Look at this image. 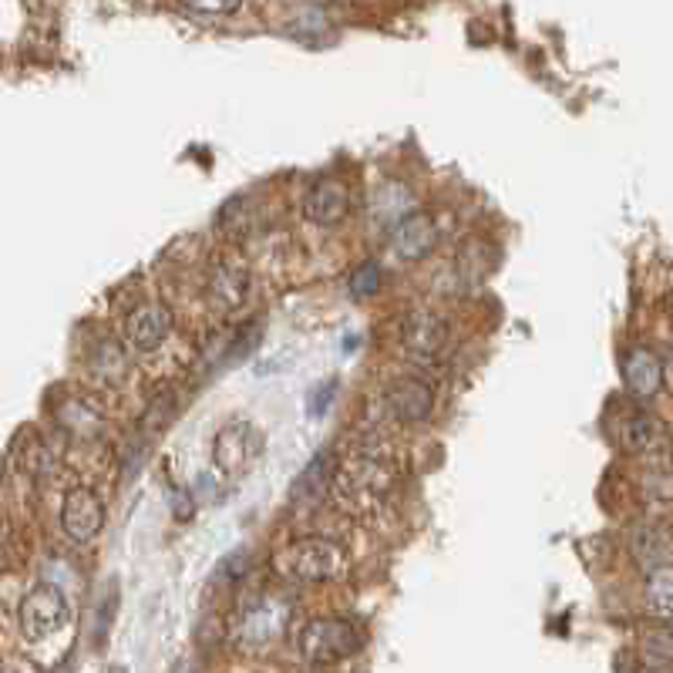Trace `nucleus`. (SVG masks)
Returning a JSON list of instances; mask_svg holds the SVG:
<instances>
[{
    "instance_id": "f257e3e1",
    "label": "nucleus",
    "mask_w": 673,
    "mask_h": 673,
    "mask_svg": "<svg viewBox=\"0 0 673 673\" xmlns=\"http://www.w3.org/2000/svg\"><path fill=\"white\" fill-rule=\"evenodd\" d=\"M273 566L290 583H327V579L344 576L347 560L337 542L311 535V539H296L283 545L273 556Z\"/></svg>"
},
{
    "instance_id": "f03ea898",
    "label": "nucleus",
    "mask_w": 673,
    "mask_h": 673,
    "mask_svg": "<svg viewBox=\"0 0 673 673\" xmlns=\"http://www.w3.org/2000/svg\"><path fill=\"white\" fill-rule=\"evenodd\" d=\"M340 496L354 506H378L391 496L394 488V465L375 448H360L354 452L334 475Z\"/></svg>"
},
{
    "instance_id": "7ed1b4c3",
    "label": "nucleus",
    "mask_w": 673,
    "mask_h": 673,
    "mask_svg": "<svg viewBox=\"0 0 673 673\" xmlns=\"http://www.w3.org/2000/svg\"><path fill=\"white\" fill-rule=\"evenodd\" d=\"M290 599L280 596V593H267L260 599H253L247 609H242V617L236 623V643L247 647V650H263L270 643H276L286 627H290Z\"/></svg>"
},
{
    "instance_id": "20e7f679",
    "label": "nucleus",
    "mask_w": 673,
    "mask_h": 673,
    "mask_svg": "<svg viewBox=\"0 0 673 673\" xmlns=\"http://www.w3.org/2000/svg\"><path fill=\"white\" fill-rule=\"evenodd\" d=\"M263 452V435L250 421H229L216 435L213 445V465L222 478H242Z\"/></svg>"
},
{
    "instance_id": "39448f33",
    "label": "nucleus",
    "mask_w": 673,
    "mask_h": 673,
    "mask_svg": "<svg viewBox=\"0 0 673 673\" xmlns=\"http://www.w3.org/2000/svg\"><path fill=\"white\" fill-rule=\"evenodd\" d=\"M360 650V633L347 620H314L300 633V653L311 663H340Z\"/></svg>"
},
{
    "instance_id": "423d86ee",
    "label": "nucleus",
    "mask_w": 673,
    "mask_h": 673,
    "mask_svg": "<svg viewBox=\"0 0 673 673\" xmlns=\"http://www.w3.org/2000/svg\"><path fill=\"white\" fill-rule=\"evenodd\" d=\"M68 623V599L57 586L44 583L34 586L24 603H21V630L28 640H47L51 633H57L61 627Z\"/></svg>"
},
{
    "instance_id": "0eeeda50",
    "label": "nucleus",
    "mask_w": 673,
    "mask_h": 673,
    "mask_svg": "<svg viewBox=\"0 0 673 673\" xmlns=\"http://www.w3.org/2000/svg\"><path fill=\"white\" fill-rule=\"evenodd\" d=\"M61 525L75 542H91L105 525V506L91 488H75L61 506Z\"/></svg>"
},
{
    "instance_id": "6e6552de",
    "label": "nucleus",
    "mask_w": 673,
    "mask_h": 673,
    "mask_svg": "<svg viewBox=\"0 0 673 673\" xmlns=\"http://www.w3.org/2000/svg\"><path fill=\"white\" fill-rule=\"evenodd\" d=\"M401 340H404V347L417 360H435L445 350V344H448V324L435 311H414L404 321Z\"/></svg>"
},
{
    "instance_id": "1a4fd4ad",
    "label": "nucleus",
    "mask_w": 673,
    "mask_h": 673,
    "mask_svg": "<svg viewBox=\"0 0 673 673\" xmlns=\"http://www.w3.org/2000/svg\"><path fill=\"white\" fill-rule=\"evenodd\" d=\"M172 334V311L162 303H142L126 317V337L135 350H159Z\"/></svg>"
},
{
    "instance_id": "9d476101",
    "label": "nucleus",
    "mask_w": 673,
    "mask_h": 673,
    "mask_svg": "<svg viewBox=\"0 0 673 673\" xmlns=\"http://www.w3.org/2000/svg\"><path fill=\"white\" fill-rule=\"evenodd\" d=\"M391 247L394 253L404 260V263H414V260H424L438 247V226L432 216H421V213H411L404 219H398L394 226V236H391Z\"/></svg>"
},
{
    "instance_id": "9b49d317",
    "label": "nucleus",
    "mask_w": 673,
    "mask_h": 673,
    "mask_svg": "<svg viewBox=\"0 0 673 673\" xmlns=\"http://www.w3.org/2000/svg\"><path fill=\"white\" fill-rule=\"evenodd\" d=\"M209 296L219 311H236L250 296V273L236 260H219L209 276Z\"/></svg>"
},
{
    "instance_id": "f8f14e48",
    "label": "nucleus",
    "mask_w": 673,
    "mask_h": 673,
    "mask_svg": "<svg viewBox=\"0 0 673 673\" xmlns=\"http://www.w3.org/2000/svg\"><path fill=\"white\" fill-rule=\"evenodd\" d=\"M350 209V193L340 178H321L307 196V219L317 226H337Z\"/></svg>"
},
{
    "instance_id": "ddd939ff",
    "label": "nucleus",
    "mask_w": 673,
    "mask_h": 673,
    "mask_svg": "<svg viewBox=\"0 0 673 673\" xmlns=\"http://www.w3.org/2000/svg\"><path fill=\"white\" fill-rule=\"evenodd\" d=\"M432 408H435L432 391H427V384H421L414 378H404V381L391 384V391H388V411L398 421H408V424L424 421L427 414H432Z\"/></svg>"
},
{
    "instance_id": "4468645a",
    "label": "nucleus",
    "mask_w": 673,
    "mask_h": 673,
    "mask_svg": "<svg viewBox=\"0 0 673 673\" xmlns=\"http://www.w3.org/2000/svg\"><path fill=\"white\" fill-rule=\"evenodd\" d=\"M623 378L637 398H653L663 388V363L653 350L637 347V350H630V357L623 363Z\"/></svg>"
},
{
    "instance_id": "2eb2a0df",
    "label": "nucleus",
    "mask_w": 673,
    "mask_h": 673,
    "mask_svg": "<svg viewBox=\"0 0 673 673\" xmlns=\"http://www.w3.org/2000/svg\"><path fill=\"white\" fill-rule=\"evenodd\" d=\"M337 465H334V448H324L311 458V465L300 471V478L293 481V502L303 499H317L321 492H327V485L334 481Z\"/></svg>"
},
{
    "instance_id": "dca6fc26",
    "label": "nucleus",
    "mask_w": 673,
    "mask_h": 673,
    "mask_svg": "<svg viewBox=\"0 0 673 673\" xmlns=\"http://www.w3.org/2000/svg\"><path fill=\"white\" fill-rule=\"evenodd\" d=\"M647 609L656 620H673V563L647 569Z\"/></svg>"
},
{
    "instance_id": "f3484780",
    "label": "nucleus",
    "mask_w": 673,
    "mask_h": 673,
    "mask_svg": "<svg viewBox=\"0 0 673 673\" xmlns=\"http://www.w3.org/2000/svg\"><path fill=\"white\" fill-rule=\"evenodd\" d=\"M663 438H666V427L650 414H637L623 424V445L630 452H653L663 445Z\"/></svg>"
},
{
    "instance_id": "a211bd4d",
    "label": "nucleus",
    "mask_w": 673,
    "mask_h": 673,
    "mask_svg": "<svg viewBox=\"0 0 673 673\" xmlns=\"http://www.w3.org/2000/svg\"><path fill=\"white\" fill-rule=\"evenodd\" d=\"M633 556H637L647 569L670 563L666 539H663L656 529H637V535H633Z\"/></svg>"
},
{
    "instance_id": "6ab92c4d",
    "label": "nucleus",
    "mask_w": 673,
    "mask_h": 673,
    "mask_svg": "<svg viewBox=\"0 0 673 673\" xmlns=\"http://www.w3.org/2000/svg\"><path fill=\"white\" fill-rule=\"evenodd\" d=\"M381 290V267L378 263H363L354 270L350 276V296L357 300H367V296H375Z\"/></svg>"
},
{
    "instance_id": "aec40b11",
    "label": "nucleus",
    "mask_w": 673,
    "mask_h": 673,
    "mask_svg": "<svg viewBox=\"0 0 673 673\" xmlns=\"http://www.w3.org/2000/svg\"><path fill=\"white\" fill-rule=\"evenodd\" d=\"M247 566H250V553H247V549H236V556H226V560L219 563L216 579H239Z\"/></svg>"
},
{
    "instance_id": "412c9836",
    "label": "nucleus",
    "mask_w": 673,
    "mask_h": 673,
    "mask_svg": "<svg viewBox=\"0 0 673 673\" xmlns=\"http://www.w3.org/2000/svg\"><path fill=\"white\" fill-rule=\"evenodd\" d=\"M334 394H337V381H324V384L311 394V417H324L327 408H330V401H334Z\"/></svg>"
},
{
    "instance_id": "4be33fe9",
    "label": "nucleus",
    "mask_w": 673,
    "mask_h": 673,
    "mask_svg": "<svg viewBox=\"0 0 673 673\" xmlns=\"http://www.w3.org/2000/svg\"><path fill=\"white\" fill-rule=\"evenodd\" d=\"M186 4L199 14H229L239 8V0H186Z\"/></svg>"
},
{
    "instance_id": "5701e85b",
    "label": "nucleus",
    "mask_w": 673,
    "mask_h": 673,
    "mask_svg": "<svg viewBox=\"0 0 673 673\" xmlns=\"http://www.w3.org/2000/svg\"><path fill=\"white\" fill-rule=\"evenodd\" d=\"M172 512L186 522V519H193V502H189V496H172Z\"/></svg>"
},
{
    "instance_id": "b1692460",
    "label": "nucleus",
    "mask_w": 673,
    "mask_h": 673,
    "mask_svg": "<svg viewBox=\"0 0 673 673\" xmlns=\"http://www.w3.org/2000/svg\"><path fill=\"white\" fill-rule=\"evenodd\" d=\"M663 375H666V381H670V388H673V354H670V360H666V371H663Z\"/></svg>"
},
{
    "instance_id": "393cba45",
    "label": "nucleus",
    "mask_w": 673,
    "mask_h": 673,
    "mask_svg": "<svg viewBox=\"0 0 673 673\" xmlns=\"http://www.w3.org/2000/svg\"><path fill=\"white\" fill-rule=\"evenodd\" d=\"M108 673H129L126 666H108Z\"/></svg>"
},
{
    "instance_id": "a878e982",
    "label": "nucleus",
    "mask_w": 673,
    "mask_h": 673,
    "mask_svg": "<svg viewBox=\"0 0 673 673\" xmlns=\"http://www.w3.org/2000/svg\"><path fill=\"white\" fill-rule=\"evenodd\" d=\"M186 673H196V666H186Z\"/></svg>"
}]
</instances>
